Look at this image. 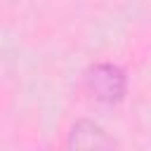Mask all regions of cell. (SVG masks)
Listing matches in <instances>:
<instances>
[{
  "label": "cell",
  "mask_w": 151,
  "mask_h": 151,
  "mask_svg": "<svg viewBox=\"0 0 151 151\" xmlns=\"http://www.w3.org/2000/svg\"><path fill=\"white\" fill-rule=\"evenodd\" d=\"M83 87L94 101L111 106L123 101L127 92V78L120 66L111 61H97L87 66V71L83 73Z\"/></svg>",
  "instance_id": "obj_1"
},
{
  "label": "cell",
  "mask_w": 151,
  "mask_h": 151,
  "mask_svg": "<svg viewBox=\"0 0 151 151\" xmlns=\"http://www.w3.org/2000/svg\"><path fill=\"white\" fill-rule=\"evenodd\" d=\"M66 151H116V144L99 123L83 118L71 125Z\"/></svg>",
  "instance_id": "obj_2"
}]
</instances>
